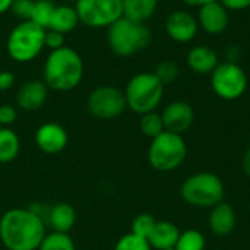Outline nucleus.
Segmentation results:
<instances>
[{
    "mask_svg": "<svg viewBox=\"0 0 250 250\" xmlns=\"http://www.w3.org/2000/svg\"><path fill=\"white\" fill-rule=\"evenodd\" d=\"M34 139H35L37 148L47 155L60 154L69 144L67 130L60 123H56V122L42 123L37 129Z\"/></svg>",
    "mask_w": 250,
    "mask_h": 250,
    "instance_id": "ddd939ff",
    "label": "nucleus"
},
{
    "mask_svg": "<svg viewBox=\"0 0 250 250\" xmlns=\"http://www.w3.org/2000/svg\"><path fill=\"white\" fill-rule=\"evenodd\" d=\"M243 171L246 173L248 177H250V148L245 152V157H243Z\"/></svg>",
    "mask_w": 250,
    "mask_h": 250,
    "instance_id": "c9c22d12",
    "label": "nucleus"
},
{
    "mask_svg": "<svg viewBox=\"0 0 250 250\" xmlns=\"http://www.w3.org/2000/svg\"><path fill=\"white\" fill-rule=\"evenodd\" d=\"M154 73L166 86V85H170V83L177 81V78L180 75V67L173 60H163L155 66Z\"/></svg>",
    "mask_w": 250,
    "mask_h": 250,
    "instance_id": "bb28decb",
    "label": "nucleus"
},
{
    "mask_svg": "<svg viewBox=\"0 0 250 250\" xmlns=\"http://www.w3.org/2000/svg\"><path fill=\"white\" fill-rule=\"evenodd\" d=\"M44 45L50 51L59 50V48L64 47V35L60 34V32H57V31H53V29H45Z\"/></svg>",
    "mask_w": 250,
    "mask_h": 250,
    "instance_id": "7c9ffc66",
    "label": "nucleus"
},
{
    "mask_svg": "<svg viewBox=\"0 0 250 250\" xmlns=\"http://www.w3.org/2000/svg\"><path fill=\"white\" fill-rule=\"evenodd\" d=\"M48 224L53 231L69 233L76 224V211L67 202H57L48 211Z\"/></svg>",
    "mask_w": 250,
    "mask_h": 250,
    "instance_id": "6ab92c4d",
    "label": "nucleus"
},
{
    "mask_svg": "<svg viewBox=\"0 0 250 250\" xmlns=\"http://www.w3.org/2000/svg\"><path fill=\"white\" fill-rule=\"evenodd\" d=\"M15 0H0V15H4L7 12H10V7L13 4Z\"/></svg>",
    "mask_w": 250,
    "mask_h": 250,
    "instance_id": "e433bc0d",
    "label": "nucleus"
},
{
    "mask_svg": "<svg viewBox=\"0 0 250 250\" xmlns=\"http://www.w3.org/2000/svg\"><path fill=\"white\" fill-rule=\"evenodd\" d=\"M229 12H242L250 9V0H220Z\"/></svg>",
    "mask_w": 250,
    "mask_h": 250,
    "instance_id": "473e14b6",
    "label": "nucleus"
},
{
    "mask_svg": "<svg viewBox=\"0 0 250 250\" xmlns=\"http://www.w3.org/2000/svg\"><path fill=\"white\" fill-rule=\"evenodd\" d=\"M45 29L31 21H22L15 25L6 40L7 56L16 63H29L35 60L44 45Z\"/></svg>",
    "mask_w": 250,
    "mask_h": 250,
    "instance_id": "39448f33",
    "label": "nucleus"
},
{
    "mask_svg": "<svg viewBox=\"0 0 250 250\" xmlns=\"http://www.w3.org/2000/svg\"><path fill=\"white\" fill-rule=\"evenodd\" d=\"M85 63L82 56L72 47L50 51L42 67V81L48 89L69 92L79 86L83 79Z\"/></svg>",
    "mask_w": 250,
    "mask_h": 250,
    "instance_id": "f03ea898",
    "label": "nucleus"
},
{
    "mask_svg": "<svg viewBox=\"0 0 250 250\" xmlns=\"http://www.w3.org/2000/svg\"><path fill=\"white\" fill-rule=\"evenodd\" d=\"M212 92L226 101H234L245 95L249 79L245 69L237 62H223L211 73Z\"/></svg>",
    "mask_w": 250,
    "mask_h": 250,
    "instance_id": "6e6552de",
    "label": "nucleus"
},
{
    "mask_svg": "<svg viewBox=\"0 0 250 250\" xmlns=\"http://www.w3.org/2000/svg\"><path fill=\"white\" fill-rule=\"evenodd\" d=\"M127 108L123 89L113 85L94 88L86 98L88 113L98 120H114Z\"/></svg>",
    "mask_w": 250,
    "mask_h": 250,
    "instance_id": "9d476101",
    "label": "nucleus"
},
{
    "mask_svg": "<svg viewBox=\"0 0 250 250\" xmlns=\"http://www.w3.org/2000/svg\"><path fill=\"white\" fill-rule=\"evenodd\" d=\"M0 127H1V126H0Z\"/></svg>",
    "mask_w": 250,
    "mask_h": 250,
    "instance_id": "ea45409f",
    "label": "nucleus"
},
{
    "mask_svg": "<svg viewBox=\"0 0 250 250\" xmlns=\"http://www.w3.org/2000/svg\"><path fill=\"white\" fill-rule=\"evenodd\" d=\"M179 227L171 221H157L152 233L148 237V243L154 250H174L180 236Z\"/></svg>",
    "mask_w": 250,
    "mask_h": 250,
    "instance_id": "a211bd4d",
    "label": "nucleus"
},
{
    "mask_svg": "<svg viewBox=\"0 0 250 250\" xmlns=\"http://www.w3.org/2000/svg\"><path fill=\"white\" fill-rule=\"evenodd\" d=\"M38 250H76V246L69 233L51 231L45 234Z\"/></svg>",
    "mask_w": 250,
    "mask_h": 250,
    "instance_id": "393cba45",
    "label": "nucleus"
},
{
    "mask_svg": "<svg viewBox=\"0 0 250 250\" xmlns=\"http://www.w3.org/2000/svg\"><path fill=\"white\" fill-rule=\"evenodd\" d=\"M18 120V110L12 104H1L0 105V126L10 127Z\"/></svg>",
    "mask_w": 250,
    "mask_h": 250,
    "instance_id": "2f4dec72",
    "label": "nucleus"
},
{
    "mask_svg": "<svg viewBox=\"0 0 250 250\" xmlns=\"http://www.w3.org/2000/svg\"><path fill=\"white\" fill-rule=\"evenodd\" d=\"M199 29H202L208 35H221L230 25V12L224 7V4L217 0L207 3L198 7L196 13Z\"/></svg>",
    "mask_w": 250,
    "mask_h": 250,
    "instance_id": "f8f14e48",
    "label": "nucleus"
},
{
    "mask_svg": "<svg viewBox=\"0 0 250 250\" xmlns=\"http://www.w3.org/2000/svg\"><path fill=\"white\" fill-rule=\"evenodd\" d=\"M123 18L146 23L157 12L160 0H122Z\"/></svg>",
    "mask_w": 250,
    "mask_h": 250,
    "instance_id": "412c9836",
    "label": "nucleus"
},
{
    "mask_svg": "<svg viewBox=\"0 0 250 250\" xmlns=\"http://www.w3.org/2000/svg\"><path fill=\"white\" fill-rule=\"evenodd\" d=\"M164 29L167 37L179 44H188L193 41L199 32V25L198 19L193 13L189 10H173L166 22H164Z\"/></svg>",
    "mask_w": 250,
    "mask_h": 250,
    "instance_id": "9b49d317",
    "label": "nucleus"
},
{
    "mask_svg": "<svg viewBox=\"0 0 250 250\" xmlns=\"http://www.w3.org/2000/svg\"><path fill=\"white\" fill-rule=\"evenodd\" d=\"M207 240L198 230H186L180 233L174 250H205Z\"/></svg>",
    "mask_w": 250,
    "mask_h": 250,
    "instance_id": "a878e982",
    "label": "nucleus"
},
{
    "mask_svg": "<svg viewBox=\"0 0 250 250\" xmlns=\"http://www.w3.org/2000/svg\"><path fill=\"white\" fill-rule=\"evenodd\" d=\"M164 85L154 72H139L133 75L123 89L127 108L142 116L155 111L164 97Z\"/></svg>",
    "mask_w": 250,
    "mask_h": 250,
    "instance_id": "20e7f679",
    "label": "nucleus"
},
{
    "mask_svg": "<svg viewBox=\"0 0 250 250\" xmlns=\"http://www.w3.org/2000/svg\"><path fill=\"white\" fill-rule=\"evenodd\" d=\"M45 234V221L34 208H10L0 217V242L7 250H38Z\"/></svg>",
    "mask_w": 250,
    "mask_h": 250,
    "instance_id": "f257e3e1",
    "label": "nucleus"
},
{
    "mask_svg": "<svg viewBox=\"0 0 250 250\" xmlns=\"http://www.w3.org/2000/svg\"><path fill=\"white\" fill-rule=\"evenodd\" d=\"M249 209H250V205H249Z\"/></svg>",
    "mask_w": 250,
    "mask_h": 250,
    "instance_id": "58836bf2",
    "label": "nucleus"
},
{
    "mask_svg": "<svg viewBox=\"0 0 250 250\" xmlns=\"http://www.w3.org/2000/svg\"><path fill=\"white\" fill-rule=\"evenodd\" d=\"M188 145L182 135L164 130L157 138L151 139L148 148V163L160 173L177 170L186 160Z\"/></svg>",
    "mask_w": 250,
    "mask_h": 250,
    "instance_id": "423d86ee",
    "label": "nucleus"
},
{
    "mask_svg": "<svg viewBox=\"0 0 250 250\" xmlns=\"http://www.w3.org/2000/svg\"><path fill=\"white\" fill-rule=\"evenodd\" d=\"M34 3H35V0H15L10 7V12L16 19H19V22L31 21Z\"/></svg>",
    "mask_w": 250,
    "mask_h": 250,
    "instance_id": "c756f323",
    "label": "nucleus"
},
{
    "mask_svg": "<svg viewBox=\"0 0 250 250\" xmlns=\"http://www.w3.org/2000/svg\"><path fill=\"white\" fill-rule=\"evenodd\" d=\"M183 201L196 208H212L224 199L223 180L209 171H201L185 179L180 186Z\"/></svg>",
    "mask_w": 250,
    "mask_h": 250,
    "instance_id": "0eeeda50",
    "label": "nucleus"
},
{
    "mask_svg": "<svg viewBox=\"0 0 250 250\" xmlns=\"http://www.w3.org/2000/svg\"><path fill=\"white\" fill-rule=\"evenodd\" d=\"M164 129L177 135L188 132L195 122V110L186 101H173L167 104L161 113Z\"/></svg>",
    "mask_w": 250,
    "mask_h": 250,
    "instance_id": "4468645a",
    "label": "nucleus"
},
{
    "mask_svg": "<svg viewBox=\"0 0 250 250\" xmlns=\"http://www.w3.org/2000/svg\"><path fill=\"white\" fill-rule=\"evenodd\" d=\"M48 86L42 79H29L22 83L16 92V105L23 111L40 110L48 98Z\"/></svg>",
    "mask_w": 250,
    "mask_h": 250,
    "instance_id": "2eb2a0df",
    "label": "nucleus"
},
{
    "mask_svg": "<svg viewBox=\"0 0 250 250\" xmlns=\"http://www.w3.org/2000/svg\"><path fill=\"white\" fill-rule=\"evenodd\" d=\"M15 85V73L10 70H0V92L9 91Z\"/></svg>",
    "mask_w": 250,
    "mask_h": 250,
    "instance_id": "72a5a7b5",
    "label": "nucleus"
},
{
    "mask_svg": "<svg viewBox=\"0 0 250 250\" xmlns=\"http://www.w3.org/2000/svg\"><path fill=\"white\" fill-rule=\"evenodd\" d=\"M139 130L142 132L144 136H146L149 139H154L160 133H163L166 129H164L161 113L151 111V113L142 114L141 119H139Z\"/></svg>",
    "mask_w": 250,
    "mask_h": 250,
    "instance_id": "5701e85b",
    "label": "nucleus"
},
{
    "mask_svg": "<svg viewBox=\"0 0 250 250\" xmlns=\"http://www.w3.org/2000/svg\"><path fill=\"white\" fill-rule=\"evenodd\" d=\"M155 224H157V220L151 214H146V212L145 214H139L132 221V233L148 240V237L152 233Z\"/></svg>",
    "mask_w": 250,
    "mask_h": 250,
    "instance_id": "c85d7f7f",
    "label": "nucleus"
},
{
    "mask_svg": "<svg viewBox=\"0 0 250 250\" xmlns=\"http://www.w3.org/2000/svg\"><path fill=\"white\" fill-rule=\"evenodd\" d=\"M76 0H63V3H67V4H75Z\"/></svg>",
    "mask_w": 250,
    "mask_h": 250,
    "instance_id": "4c0bfd02",
    "label": "nucleus"
},
{
    "mask_svg": "<svg viewBox=\"0 0 250 250\" xmlns=\"http://www.w3.org/2000/svg\"><path fill=\"white\" fill-rule=\"evenodd\" d=\"M186 64L196 75H211L220 64V57L212 47L198 44L188 51Z\"/></svg>",
    "mask_w": 250,
    "mask_h": 250,
    "instance_id": "dca6fc26",
    "label": "nucleus"
},
{
    "mask_svg": "<svg viewBox=\"0 0 250 250\" xmlns=\"http://www.w3.org/2000/svg\"><path fill=\"white\" fill-rule=\"evenodd\" d=\"M113 250H152L148 240L141 237V236H136L133 234L132 231L122 236L116 245H114V249Z\"/></svg>",
    "mask_w": 250,
    "mask_h": 250,
    "instance_id": "cd10ccee",
    "label": "nucleus"
},
{
    "mask_svg": "<svg viewBox=\"0 0 250 250\" xmlns=\"http://www.w3.org/2000/svg\"><path fill=\"white\" fill-rule=\"evenodd\" d=\"M152 31L146 23L120 18L107 28V44L111 53L120 59H127L149 47Z\"/></svg>",
    "mask_w": 250,
    "mask_h": 250,
    "instance_id": "7ed1b4c3",
    "label": "nucleus"
},
{
    "mask_svg": "<svg viewBox=\"0 0 250 250\" xmlns=\"http://www.w3.org/2000/svg\"><path fill=\"white\" fill-rule=\"evenodd\" d=\"M236 223H237L236 211L233 209V207L230 204L223 201L218 205L211 208L209 229H211L212 234H215L218 237H226L234 231Z\"/></svg>",
    "mask_w": 250,
    "mask_h": 250,
    "instance_id": "f3484780",
    "label": "nucleus"
},
{
    "mask_svg": "<svg viewBox=\"0 0 250 250\" xmlns=\"http://www.w3.org/2000/svg\"><path fill=\"white\" fill-rule=\"evenodd\" d=\"M79 23H81V21H79L75 6L62 3V4L56 6L48 29H53V31H57L60 34L66 35V34H70L72 31H75Z\"/></svg>",
    "mask_w": 250,
    "mask_h": 250,
    "instance_id": "aec40b11",
    "label": "nucleus"
},
{
    "mask_svg": "<svg viewBox=\"0 0 250 250\" xmlns=\"http://www.w3.org/2000/svg\"><path fill=\"white\" fill-rule=\"evenodd\" d=\"M73 6L81 23L94 29L108 28L123 18L122 0H76Z\"/></svg>",
    "mask_w": 250,
    "mask_h": 250,
    "instance_id": "1a4fd4ad",
    "label": "nucleus"
},
{
    "mask_svg": "<svg viewBox=\"0 0 250 250\" xmlns=\"http://www.w3.org/2000/svg\"><path fill=\"white\" fill-rule=\"evenodd\" d=\"M182 3H185L186 6H189V7H201V6H204V4H207V3H211V1H217V0H180Z\"/></svg>",
    "mask_w": 250,
    "mask_h": 250,
    "instance_id": "f704fd0d",
    "label": "nucleus"
},
{
    "mask_svg": "<svg viewBox=\"0 0 250 250\" xmlns=\"http://www.w3.org/2000/svg\"><path fill=\"white\" fill-rule=\"evenodd\" d=\"M56 6L57 4L53 0H35L31 22H34L35 25H38L44 29H48Z\"/></svg>",
    "mask_w": 250,
    "mask_h": 250,
    "instance_id": "b1692460",
    "label": "nucleus"
},
{
    "mask_svg": "<svg viewBox=\"0 0 250 250\" xmlns=\"http://www.w3.org/2000/svg\"><path fill=\"white\" fill-rule=\"evenodd\" d=\"M21 151V139L12 127H0V164L15 161Z\"/></svg>",
    "mask_w": 250,
    "mask_h": 250,
    "instance_id": "4be33fe9",
    "label": "nucleus"
}]
</instances>
